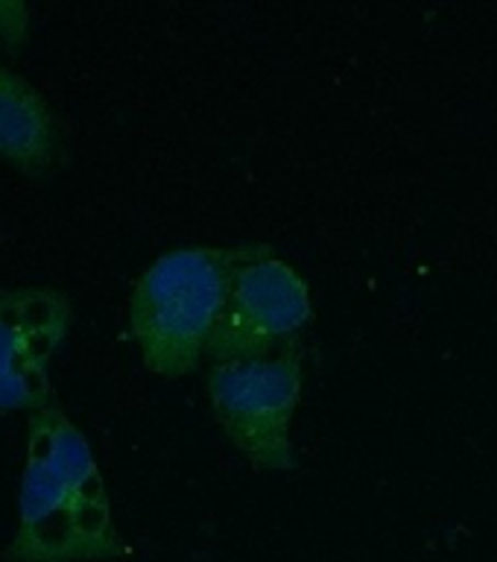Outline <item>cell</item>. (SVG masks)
<instances>
[{"mask_svg":"<svg viewBox=\"0 0 497 562\" xmlns=\"http://www.w3.org/2000/svg\"><path fill=\"white\" fill-rule=\"evenodd\" d=\"M126 551L86 434L53 398L30 416L18 486V530L7 562L114 560Z\"/></svg>","mask_w":497,"mask_h":562,"instance_id":"6da1fadb","label":"cell"},{"mask_svg":"<svg viewBox=\"0 0 497 562\" xmlns=\"http://www.w3.org/2000/svg\"><path fill=\"white\" fill-rule=\"evenodd\" d=\"M0 158L30 176L65 161V126L47 97L0 59Z\"/></svg>","mask_w":497,"mask_h":562,"instance_id":"8992f818","label":"cell"},{"mask_svg":"<svg viewBox=\"0 0 497 562\" xmlns=\"http://www.w3.org/2000/svg\"><path fill=\"white\" fill-rule=\"evenodd\" d=\"M305 349L293 340L270 358L214 363L208 372L211 411L240 454L263 472H290L293 413L302 398Z\"/></svg>","mask_w":497,"mask_h":562,"instance_id":"3957f363","label":"cell"},{"mask_svg":"<svg viewBox=\"0 0 497 562\" xmlns=\"http://www.w3.org/2000/svg\"><path fill=\"white\" fill-rule=\"evenodd\" d=\"M258 249L261 244L184 246L149 263L129 299L132 337L147 369L179 378L200 363L237 270Z\"/></svg>","mask_w":497,"mask_h":562,"instance_id":"7a4b0ae2","label":"cell"},{"mask_svg":"<svg viewBox=\"0 0 497 562\" xmlns=\"http://www.w3.org/2000/svg\"><path fill=\"white\" fill-rule=\"evenodd\" d=\"M310 316L314 302L307 281L270 246H261L237 270L205 355L211 363L270 358L296 340Z\"/></svg>","mask_w":497,"mask_h":562,"instance_id":"277c9868","label":"cell"},{"mask_svg":"<svg viewBox=\"0 0 497 562\" xmlns=\"http://www.w3.org/2000/svg\"><path fill=\"white\" fill-rule=\"evenodd\" d=\"M70 319L74 307L59 288H0V413H35L53 402L50 363Z\"/></svg>","mask_w":497,"mask_h":562,"instance_id":"5b68a950","label":"cell"}]
</instances>
